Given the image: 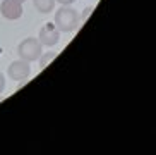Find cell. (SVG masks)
Instances as JSON below:
<instances>
[{"label": "cell", "instance_id": "cell-1", "mask_svg": "<svg viewBox=\"0 0 156 155\" xmlns=\"http://www.w3.org/2000/svg\"><path fill=\"white\" fill-rule=\"evenodd\" d=\"M53 24L60 33H72L81 24V16L76 9H72L69 5H62L60 9L55 10Z\"/></svg>", "mask_w": 156, "mask_h": 155}, {"label": "cell", "instance_id": "cell-2", "mask_svg": "<svg viewBox=\"0 0 156 155\" xmlns=\"http://www.w3.org/2000/svg\"><path fill=\"white\" fill-rule=\"evenodd\" d=\"M17 54H19V59L23 60H28L29 64L38 60L43 54V45L40 43V40L34 36H29V38H24L21 43L17 45Z\"/></svg>", "mask_w": 156, "mask_h": 155}, {"label": "cell", "instance_id": "cell-3", "mask_svg": "<svg viewBox=\"0 0 156 155\" xmlns=\"http://www.w3.org/2000/svg\"><path fill=\"white\" fill-rule=\"evenodd\" d=\"M31 74V66H29L28 60H14L10 62V66L7 67V76L14 81H26Z\"/></svg>", "mask_w": 156, "mask_h": 155}, {"label": "cell", "instance_id": "cell-4", "mask_svg": "<svg viewBox=\"0 0 156 155\" xmlns=\"http://www.w3.org/2000/svg\"><path fill=\"white\" fill-rule=\"evenodd\" d=\"M38 40L43 47H55L60 41V31L55 28L53 23H45L38 33Z\"/></svg>", "mask_w": 156, "mask_h": 155}, {"label": "cell", "instance_id": "cell-5", "mask_svg": "<svg viewBox=\"0 0 156 155\" xmlns=\"http://www.w3.org/2000/svg\"><path fill=\"white\" fill-rule=\"evenodd\" d=\"M0 12L5 19L9 21H16L23 16V4L17 0H2L0 4Z\"/></svg>", "mask_w": 156, "mask_h": 155}, {"label": "cell", "instance_id": "cell-6", "mask_svg": "<svg viewBox=\"0 0 156 155\" xmlns=\"http://www.w3.org/2000/svg\"><path fill=\"white\" fill-rule=\"evenodd\" d=\"M33 5L38 12L41 14H50L55 9V0H33Z\"/></svg>", "mask_w": 156, "mask_h": 155}, {"label": "cell", "instance_id": "cell-7", "mask_svg": "<svg viewBox=\"0 0 156 155\" xmlns=\"http://www.w3.org/2000/svg\"><path fill=\"white\" fill-rule=\"evenodd\" d=\"M55 57V52H48V54H41V57H40V67H46L48 66V62H50L51 59Z\"/></svg>", "mask_w": 156, "mask_h": 155}, {"label": "cell", "instance_id": "cell-8", "mask_svg": "<svg viewBox=\"0 0 156 155\" xmlns=\"http://www.w3.org/2000/svg\"><path fill=\"white\" fill-rule=\"evenodd\" d=\"M4 90H5V76L0 73V95L4 93Z\"/></svg>", "mask_w": 156, "mask_h": 155}, {"label": "cell", "instance_id": "cell-9", "mask_svg": "<svg viewBox=\"0 0 156 155\" xmlns=\"http://www.w3.org/2000/svg\"><path fill=\"white\" fill-rule=\"evenodd\" d=\"M91 10H93V7H86V9H84L83 16H81V23H83V21H86L87 16H89V12H91Z\"/></svg>", "mask_w": 156, "mask_h": 155}, {"label": "cell", "instance_id": "cell-10", "mask_svg": "<svg viewBox=\"0 0 156 155\" xmlns=\"http://www.w3.org/2000/svg\"><path fill=\"white\" fill-rule=\"evenodd\" d=\"M55 2H58V4H62V5H70V4H74L76 0H55Z\"/></svg>", "mask_w": 156, "mask_h": 155}, {"label": "cell", "instance_id": "cell-11", "mask_svg": "<svg viewBox=\"0 0 156 155\" xmlns=\"http://www.w3.org/2000/svg\"><path fill=\"white\" fill-rule=\"evenodd\" d=\"M17 2H21V4H24V2H26V0H17Z\"/></svg>", "mask_w": 156, "mask_h": 155}]
</instances>
